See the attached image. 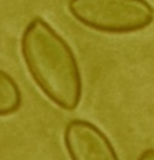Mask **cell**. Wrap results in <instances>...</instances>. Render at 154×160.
I'll return each instance as SVG.
<instances>
[{
    "label": "cell",
    "mask_w": 154,
    "mask_h": 160,
    "mask_svg": "<svg viewBox=\"0 0 154 160\" xmlns=\"http://www.w3.org/2000/svg\"><path fill=\"white\" fill-rule=\"evenodd\" d=\"M20 51L38 88L55 105L74 110L81 99V75L69 44L41 18L24 29Z\"/></svg>",
    "instance_id": "obj_1"
},
{
    "label": "cell",
    "mask_w": 154,
    "mask_h": 160,
    "mask_svg": "<svg viewBox=\"0 0 154 160\" xmlns=\"http://www.w3.org/2000/svg\"><path fill=\"white\" fill-rule=\"evenodd\" d=\"M68 9L80 24L109 34L135 32L154 20L146 0H69Z\"/></svg>",
    "instance_id": "obj_2"
},
{
    "label": "cell",
    "mask_w": 154,
    "mask_h": 160,
    "mask_svg": "<svg viewBox=\"0 0 154 160\" xmlns=\"http://www.w3.org/2000/svg\"><path fill=\"white\" fill-rule=\"evenodd\" d=\"M64 144L71 160H119L106 135L86 120L68 122Z\"/></svg>",
    "instance_id": "obj_3"
},
{
    "label": "cell",
    "mask_w": 154,
    "mask_h": 160,
    "mask_svg": "<svg viewBox=\"0 0 154 160\" xmlns=\"http://www.w3.org/2000/svg\"><path fill=\"white\" fill-rule=\"evenodd\" d=\"M21 106V91L15 80L0 69V116L16 112Z\"/></svg>",
    "instance_id": "obj_4"
},
{
    "label": "cell",
    "mask_w": 154,
    "mask_h": 160,
    "mask_svg": "<svg viewBox=\"0 0 154 160\" xmlns=\"http://www.w3.org/2000/svg\"><path fill=\"white\" fill-rule=\"evenodd\" d=\"M138 160H154V149H148L143 151Z\"/></svg>",
    "instance_id": "obj_5"
}]
</instances>
